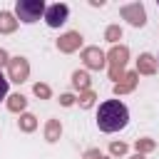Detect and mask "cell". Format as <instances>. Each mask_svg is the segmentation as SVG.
I'll use <instances>...</instances> for the list:
<instances>
[{"label":"cell","mask_w":159,"mask_h":159,"mask_svg":"<svg viewBox=\"0 0 159 159\" xmlns=\"http://www.w3.org/2000/svg\"><path fill=\"white\" fill-rule=\"evenodd\" d=\"M35 94H37V97H50V89H47L45 84H35Z\"/></svg>","instance_id":"19"},{"label":"cell","mask_w":159,"mask_h":159,"mask_svg":"<svg viewBox=\"0 0 159 159\" xmlns=\"http://www.w3.org/2000/svg\"><path fill=\"white\" fill-rule=\"evenodd\" d=\"M82 57H84L87 67H92V70H99V67H104V55H102L97 47H87V50L82 52Z\"/></svg>","instance_id":"7"},{"label":"cell","mask_w":159,"mask_h":159,"mask_svg":"<svg viewBox=\"0 0 159 159\" xmlns=\"http://www.w3.org/2000/svg\"><path fill=\"white\" fill-rule=\"evenodd\" d=\"M7 107H10L12 112L22 109V107H25V97H22V94H12V97H10V102H7Z\"/></svg>","instance_id":"13"},{"label":"cell","mask_w":159,"mask_h":159,"mask_svg":"<svg viewBox=\"0 0 159 159\" xmlns=\"http://www.w3.org/2000/svg\"><path fill=\"white\" fill-rule=\"evenodd\" d=\"M109 60H112V80H117L124 67V60H127V47H114L109 52Z\"/></svg>","instance_id":"5"},{"label":"cell","mask_w":159,"mask_h":159,"mask_svg":"<svg viewBox=\"0 0 159 159\" xmlns=\"http://www.w3.org/2000/svg\"><path fill=\"white\" fill-rule=\"evenodd\" d=\"M17 25V20H12L10 12H0V32H12Z\"/></svg>","instance_id":"9"},{"label":"cell","mask_w":159,"mask_h":159,"mask_svg":"<svg viewBox=\"0 0 159 159\" xmlns=\"http://www.w3.org/2000/svg\"><path fill=\"white\" fill-rule=\"evenodd\" d=\"M124 80H127V82H122V84H117V87H114V92H117V94H122V92H129V89L134 87V80H137V75H127Z\"/></svg>","instance_id":"12"},{"label":"cell","mask_w":159,"mask_h":159,"mask_svg":"<svg viewBox=\"0 0 159 159\" xmlns=\"http://www.w3.org/2000/svg\"><path fill=\"white\" fill-rule=\"evenodd\" d=\"M72 82H75L77 89H87V87H89V77H87V72H75V75H72Z\"/></svg>","instance_id":"11"},{"label":"cell","mask_w":159,"mask_h":159,"mask_svg":"<svg viewBox=\"0 0 159 159\" xmlns=\"http://www.w3.org/2000/svg\"><path fill=\"white\" fill-rule=\"evenodd\" d=\"M57 134H60V124H57V122H50V124H47V142H55Z\"/></svg>","instance_id":"14"},{"label":"cell","mask_w":159,"mask_h":159,"mask_svg":"<svg viewBox=\"0 0 159 159\" xmlns=\"http://www.w3.org/2000/svg\"><path fill=\"white\" fill-rule=\"evenodd\" d=\"M2 62H7V52H5V50H0V65H2Z\"/></svg>","instance_id":"22"},{"label":"cell","mask_w":159,"mask_h":159,"mask_svg":"<svg viewBox=\"0 0 159 159\" xmlns=\"http://www.w3.org/2000/svg\"><path fill=\"white\" fill-rule=\"evenodd\" d=\"M122 17H127L132 25H144V7H142L139 2L124 5V7H122Z\"/></svg>","instance_id":"4"},{"label":"cell","mask_w":159,"mask_h":159,"mask_svg":"<svg viewBox=\"0 0 159 159\" xmlns=\"http://www.w3.org/2000/svg\"><path fill=\"white\" fill-rule=\"evenodd\" d=\"M15 15H17L22 22L32 25V22H37V20L45 15V2H42V0H17Z\"/></svg>","instance_id":"2"},{"label":"cell","mask_w":159,"mask_h":159,"mask_svg":"<svg viewBox=\"0 0 159 159\" xmlns=\"http://www.w3.org/2000/svg\"><path fill=\"white\" fill-rule=\"evenodd\" d=\"M124 149H127V147H124L122 142H119V144H117V142L112 144V154H124Z\"/></svg>","instance_id":"21"},{"label":"cell","mask_w":159,"mask_h":159,"mask_svg":"<svg viewBox=\"0 0 159 159\" xmlns=\"http://www.w3.org/2000/svg\"><path fill=\"white\" fill-rule=\"evenodd\" d=\"M137 149L149 152V149H154V142H152V139H142V142H137Z\"/></svg>","instance_id":"18"},{"label":"cell","mask_w":159,"mask_h":159,"mask_svg":"<svg viewBox=\"0 0 159 159\" xmlns=\"http://www.w3.org/2000/svg\"><path fill=\"white\" fill-rule=\"evenodd\" d=\"M139 72H147V75L154 72V60H152V55H142V57H139Z\"/></svg>","instance_id":"10"},{"label":"cell","mask_w":159,"mask_h":159,"mask_svg":"<svg viewBox=\"0 0 159 159\" xmlns=\"http://www.w3.org/2000/svg\"><path fill=\"white\" fill-rule=\"evenodd\" d=\"M67 15H70V7H67L65 2H55V5L45 7V22H47L50 27H60V25L67 20Z\"/></svg>","instance_id":"3"},{"label":"cell","mask_w":159,"mask_h":159,"mask_svg":"<svg viewBox=\"0 0 159 159\" xmlns=\"http://www.w3.org/2000/svg\"><path fill=\"white\" fill-rule=\"evenodd\" d=\"M7 82H10V80L0 72V99H5V94H7Z\"/></svg>","instance_id":"16"},{"label":"cell","mask_w":159,"mask_h":159,"mask_svg":"<svg viewBox=\"0 0 159 159\" xmlns=\"http://www.w3.org/2000/svg\"><path fill=\"white\" fill-rule=\"evenodd\" d=\"M80 42H82V37H80L77 32H67V35L57 42V47H60V50H65V52H72V50H77V47H80Z\"/></svg>","instance_id":"8"},{"label":"cell","mask_w":159,"mask_h":159,"mask_svg":"<svg viewBox=\"0 0 159 159\" xmlns=\"http://www.w3.org/2000/svg\"><path fill=\"white\" fill-rule=\"evenodd\" d=\"M27 72H30V67H27V62H25L22 57L10 60V80H12V82H25Z\"/></svg>","instance_id":"6"},{"label":"cell","mask_w":159,"mask_h":159,"mask_svg":"<svg viewBox=\"0 0 159 159\" xmlns=\"http://www.w3.org/2000/svg\"><path fill=\"white\" fill-rule=\"evenodd\" d=\"M132 159H144V157H142V154H137V157H132Z\"/></svg>","instance_id":"23"},{"label":"cell","mask_w":159,"mask_h":159,"mask_svg":"<svg viewBox=\"0 0 159 159\" xmlns=\"http://www.w3.org/2000/svg\"><path fill=\"white\" fill-rule=\"evenodd\" d=\"M92 99H94V94H92V92H84V97H82V107H89Z\"/></svg>","instance_id":"20"},{"label":"cell","mask_w":159,"mask_h":159,"mask_svg":"<svg viewBox=\"0 0 159 159\" xmlns=\"http://www.w3.org/2000/svg\"><path fill=\"white\" fill-rule=\"evenodd\" d=\"M117 37H122V30H119V27H109V30H107V40L114 42Z\"/></svg>","instance_id":"17"},{"label":"cell","mask_w":159,"mask_h":159,"mask_svg":"<svg viewBox=\"0 0 159 159\" xmlns=\"http://www.w3.org/2000/svg\"><path fill=\"white\" fill-rule=\"evenodd\" d=\"M20 127H22V129H27V132H30V129H35V117H32V114H25V117L20 119Z\"/></svg>","instance_id":"15"},{"label":"cell","mask_w":159,"mask_h":159,"mask_svg":"<svg viewBox=\"0 0 159 159\" xmlns=\"http://www.w3.org/2000/svg\"><path fill=\"white\" fill-rule=\"evenodd\" d=\"M127 122H129V109H127L124 102L107 99V102L99 104V109H97V127L102 132H107V134L119 132V129L127 127Z\"/></svg>","instance_id":"1"}]
</instances>
